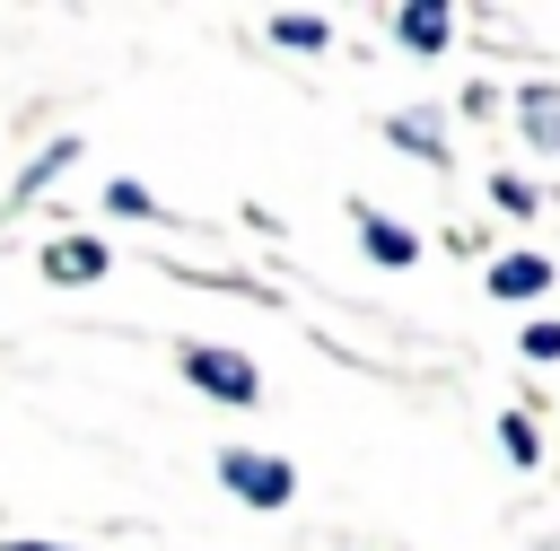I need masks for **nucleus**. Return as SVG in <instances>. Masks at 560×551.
I'll list each match as a JSON object with an SVG mask.
<instances>
[{"label":"nucleus","instance_id":"1","mask_svg":"<svg viewBox=\"0 0 560 551\" xmlns=\"http://www.w3.org/2000/svg\"><path fill=\"white\" fill-rule=\"evenodd\" d=\"M219 481H228L245 507H289V490H298V472H289L280 455H254V446H228V455H219Z\"/></svg>","mask_w":560,"mask_h":551},{"label":"nucleus","instance_id":"13","mask_svg":"<svg viewBox=\"0 0 560 551\" xmlns=\"http://www.w3.org/2000/svg\"><path fill=\"white\" fill-rule=\"evenodd\" d=\"M525 359H560V324H534L525 332Z\"/></svg>","mask_w":560,"mask_h":551},{"label":"nucleus","instance_id":"9","mask_svg":"<svg viewBox=\"0 0 560 551\" xmlns=\"http://www.w3.org/2000/svg\"><path fill=\"white\" fill-rule=\"evenodd\" d=\"M271 35H280L289 52H324V44H332V26H324V17H280Z\"/></svg>","mask_w":560,"mask_h":551},{"label":"nucleus","instance_id":"2","mask_svg":"<svg viewBox=\"0 0 560 551\" xmlns=\"http://www.w3.org/2000/svg\"><path fill=\"white\" fill-rule=\"evenodd\" d=\"M184 376H192L201 394H219V402H254V394H262V376H254L236 350H210V341H201V350H184Z\"/></svg>","mask_w":560,"mask_h":551},{"label":"nucleus","instance_id":"4","mask_svg":"<svg viewBox=\"0 0 560 551\" xmlns=\"http://www.w3.org/2000/svg\"><path fill=\"white\" fill-rule=\"evenodd\" d=\"M446 26H455V17H446V0H411V9L394 17V35H402L411 52H438V44H446Z\"/></svg>","mask_w":560,"mask_h":551},{"label":"nucleus","instance_id":"3","mask_svg":"<svg viewBox=\"0 0 560 551\" xmlns=\"http://www.w3.org/2000/svg\"><path fill=\"white\" fill-rule=\"evenodd\" d=\"M44 280H61V289L105 280V245H96V236H61V245H44Z\"/></svg>","mask_w":560,"mask_h":551},{"label":"nucleus","instance_id":"7","mask_svg":"<svg viewBox=\"0 0 560 551\" xmlns=\"http://www.w3.org/2000/svg\"><path fill=\"white\" fill-rule=\"evenodd\" d=\"M385 131H394V140H402L411 157H446V140H438V114H394Z\"/></svg>","mask_w":560,"mask_h":551},{"label":"nucleus","instance_id":"12","mask_svg":"<svg viewBox=\"0 0 560 551\" xmlns=\"http://www.w3.org/2000/svg\"><path fill=\"white\" fill-rule=\"evenodd\" d=\"M105 210H122V219H158V210H149V192H140V184H105Z\"/></svg>","mask_w":560,"mask_h":551},{"label":"nucleus","instance_id":"11","mask_svg":"<svg viewBox=\"0 0 560 551\" xmlns=\"http://www.w3.org/2000/svg\"><path fill=\"white\" fill-rule=\"evenodd\" d=\"M499 446H508L516 464H534V455H542V446H534V429H525V411H508V420H499Z\"/></svg>","mask_w":560,"mask_h":551},{"label":"nucleus","instance_id":"10","mask_svg":"<svg viewBox=\"0 0 560 551\" xmlns=\"http://www.w3.org/2000/svg\"><path fill=\"white\" fill-rule=\"evenodd\" d=\"M70 157H79V140H52V149H44V157H35V166H26V192H35V184H52V175H61V166H70Z\"/></svg>","mask_w":560,"mask_h":551},{"label":"nucleus","instance_id":"5","mask_svg":"<svg viewBox=\"0 0 560 551\" xmlns=\"http://www.w3.org/2000/svg\"><path fill=\"white\" fill-rule=\"evenodd\" d=\"M534 289H551V262H542V254H508V262L490 271V297H534Z\"/></svg>","mask_w":560,"mask_h":551},{"label":"nucleus","instance_id":"8","mask_svg":"<svg viewBox=\"0 0 560 551\" xmlns=\"http://www.w3.org/2000/svg\"><path fill=\"white\" fill-rule=\"evenodd\" d=\"M516 114L542 131V149H560V87H525V96H516Z\"/></svg>","mask_w":560,"mask_h":551},{"label":"nucleus","instance_id":"6","mask_svg":"<svg viewBox=\"0 0 560 551\" xmlns=\"http://www.w3.org/2000/svg\"><path fill=\"white\" fill-rule=\"evenodd\" d=\"M359 245H368L376 262H411V254H420L411 227H394V219H376V210H359Z\"/></svg>","mask_w":560,"mask_h":551},{"label":"nucleus","instance_id":"14","mask_svg":"<svg viewBox=\"0 0 560 551\" xmlns=\"http://www.w3.org/2000/svg\"><path fill=\"white\" fill-rule=\"evenodd\" d=\"M9 551H61V542H9Z\"/></svg>","mask_w":560,"mask_h":551}]
</instances>
